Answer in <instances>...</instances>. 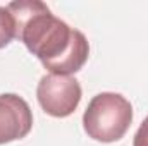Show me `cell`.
Listing matches in <instances>:
<instances>
[{
	"label": "cell",
	"instance_id": "6da1fadb",
	"mask_svg": "<svg viewBox=\"0 0 148 146\" xmlns=\"http://www.w3.org/2000/svg\"><path fill=\"white\" fill-rule=\"evenodd\" d=\"M16 19L17 38L50 74L71 76L88 60L86 36L55 17L40 0H17L7 5Z\"/></svg>",
	"mask_w": 148,
	"mask_h": 146
},
{
	"label": "cell",
	"instance_id": "7a4b0ae2",
	"mask_svg": "<svg viewBox=\"0 0 148 146\" xmlns=\"http://www.w3.org/2000/svg\"><path fill=\"white\" fill-rule=\"evenodd\" d=\"M133 122V107L119 93H98L91 98L83 115L86 134L100 143L119 141Z\"/></svg>",
	"mask_w": 148,
	"mask_h": 146
},
{
	"label": "cell",
	"instance_id": "3957f363",
	"mask_svg": "<svg viewBox=\"0 0 148 146\" xmlns=\"http://www.w3.org/2000/svg\"><path fill=\"white\" fill-rule=\"evenodd\" d=\"M83 91L79 81L73 76L47 74L40 79L36 98L41 108L52 117H69L77 108Z\"/></svg>",
	"mask_w": 148,
	"mask_h": 146
},
{
	"label": "cell",
	"instance_id": "277c9868",
	"mask_svg": "<svg viewBox=\"0 0 148 146\" xmlns=\"http://www.w3.org/2000/svg\"><path fill=\"white\" fill-rule=\"evenodd\" d=\"M33 127V113L24 98L14 93L0 95V145L23 139Z\"/></svg>",
	"mask_w": 148,
	"mask_h": 146
},
{
	"label": "cell",
	"instance_id": "5b68a950",
	"mask_svg": "<svg viewBox=\"0 0 148 146\" xmlns=\"http://www.w3.org/2000/svg\"><path fill=\"white\" fill-rule=\"evenodd\" d=\"M14 38H17L16 19L7 7H0V48L7 46Z\"/></svg>",
	"mask_w": 148,
	"mask_h": 146
},
{
	"label": "cell",
	"instance_id": "8992f818",
	"mask_svg": "<svg viewBox=\"0 0 148 146\" xmlns=\"http://www.w3.org/2000/svg\"><path fill=\"white\" fill-rule=\"evenodd\" d=\"M133 146H148V117L141 122L140 129L134 134L133 139Z\"/></svg>",
	"mask_w": 148,
	"mask_h": 146
}]
</instances>
